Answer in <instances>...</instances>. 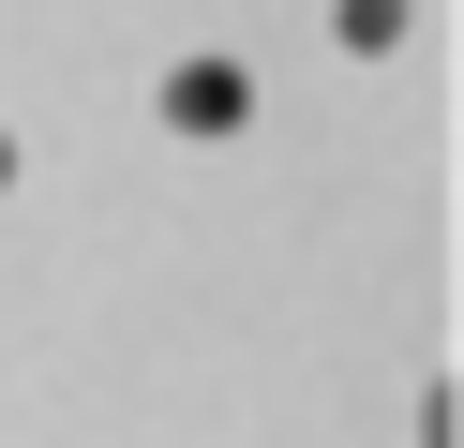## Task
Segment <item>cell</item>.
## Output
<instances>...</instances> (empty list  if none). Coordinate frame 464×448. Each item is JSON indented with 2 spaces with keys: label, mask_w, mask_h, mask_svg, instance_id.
Returning <instances> with one entry per match:
<instances>
[{
  "label": "cell",
  "mask_w": 464,
  "mask_h": 448,
  "mask_svg": "<svg viewBox=\"0 0 464 448\" xmlns=\"http://www.w3.org/2000/svg\"><path fill=\"white\" fill-rule=\"evenodd\" d=\"M240 60H195V75H165V119H180V135H240Z\"/></svg>",
  "instance_id": "cell-1"
},
{
  "label": "cell",
  "mask_w": 464,
  "mask_h": 448,
  "mask_svg": "<svg viewBox=\"0 0 464 448\" xmlns=\"http://www.w3.org/2000/svg\"><path fill=\"white\" fill-rule=\"evenodd\" d=\"M344 45H404V0H344Z\"/></svg>",
  "instance_id": "cell-2"
},
{
  "label": "cell",
  "mask_w": 464,
  "mask_h": 448,
  "mask_svg": "<svg viewBox=\"0 0 464 448\" xmlns=\"http://www.w3.org/2000/svg\"><path fill=\"white\" fill-rule=\"evenodd\" d=\"M0 179H15V135H0Z\"/></svg>",
  "instance_id": "cell-3"
}]
</instances>
